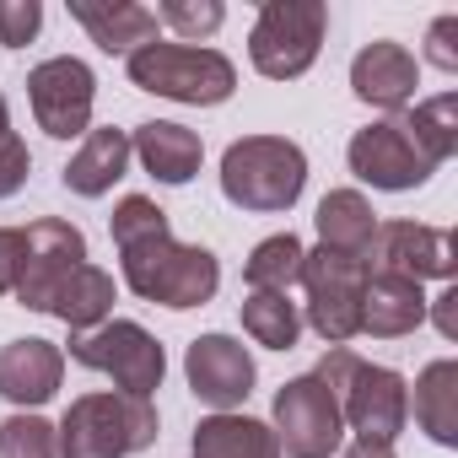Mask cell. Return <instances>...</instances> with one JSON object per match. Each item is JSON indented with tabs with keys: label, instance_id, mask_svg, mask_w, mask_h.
Listing matches in <instances>:
<instances>
[{
	"label": "cell",
	"instance_id": "obj_28",
	"mask_svg": "<svg viewBox=\"0 0 458 458\" xmlns=\"http://www.w3.org/2000/svg\"><path fill=\"white\" fill-rule=\"evenodd\" d=\"M0 458H60V431L38 410H17L0 420Z\"/></svg>",
	"mask_w": 458,
	"mask_h": 458
},
{
	"label": "cell",
	"instance_id": "obj_13",
	"mask_svg": "<svg viewBox=\"0 0 458 458\" xmlns=\"http://www.w3.org/2000/svg\"><path fill=\"white\" fill-rule=\"evenodd\" d=\"M372 276H404V281H453L458 270V243L447 226L426 221H377L372 249H367Z\"/></svg>",
	"mask_w": 458,
	"mask_h": 458
},
{
	"label": "cell",
	"instance_id": "obj_19",
	"mask_svg": "<svg viewBox=\"0 0 458 458\" xmlns=\"http://www.w3.org/2000/svg\"><path fill=\"white\" fill-rule=\"evenodd\" d=\"M130 130H87L81 135V146L71 151V162H65V189L76 194V199H103V194H114V183L130 173Z\"/></svg>",
	"mask_w": 458,
	"mask_h": 458
},
{
	"label": "cell",
	"instance_id": "obj_37",
	"mask_svg": "<svg viewBox=\"0 0 458 458\" xmlns=\"http://www.w3.org/2000/svg\"><path fill=\"white\" fill-rule=\"evenodd\" d=\"M0 130H12V103H6V92H0Z\"/></svg>",
	"mask_w": 458,
	"mask_h": 458
},
{
	"label": "cell",
	"instance_id": "obj_6",
	"mask_svg": "<svg viewBox=\"0 0 458 458\" xmlns=\"http://www.w3.org/2000/svg\"><path fill=\"white\" fill-rule=\"evenodd\" d=\"M76 367L87 372H103L114 383V394H130V399H157L162 377H167V351L162 340L135 324V318H108L87 335H71V345H60Z\"/></svg>",
	"mask_w": 458,
	"mask_h": 458
},
{
	"label": "cell",
	"instance_id": "obj_1",
	"mask_svg": "<svg viewBox=\"0 0 458 458\" xmlns=\"http://www.w3.org/2000/svg\"><path fill=\"white\" fill-rule=\"evenodd\" d=\"M313 377L340 399L345 431H356V442H399L410 426V383L404 372L383 367V361H361L351 345H329L313 367Z\"/></svg>",
	"mask_w": 458,
	"mask_h": 458
},
{
	"label": "cell",
	"instance_id": "obj_33",
	"mask_svg": "<svg viewBox=\"0 0 458 458\" xmlns=\"http://www.w3.org/2000/svg\"><path fill=\"white\" fill-rule=\"evenodd\" d=\"M426 65L437 71H458V17H437L431 33H426Z\"/></svg>",
	"mask_w": 458,
	"mask_h": 458
},
{
	"label": "cell",
	"instance_id": "obj_2",
	"mask_svg": "<svg viewBox=\"0 0 458 458\" xmlns=\"http://www.w3.org/2000/svg\"><path fill=\"white\" fill-rule=\"evenodd\" d=\"M119 276L140 302H157L167 313L205 308L221 292V265L199 243H178L173 233H151L140 243L119 249Z\"/></svg>",
	"mask_w": 458,
	"mask_h": 458
},
{
	"label": "cell",
	"instance_id": "obj_30",
	"mask_svg": "<svg viewBox=\"0 0 458 458\" xmlns=\"http://www.w3.org/2000/svg\"><path fill=\"white\" fill-rule=\"evenodd\" d=\"M221 22H226V6H221V0H162V6H157V28H173L178 44H199V38H210Z\"/></svg>",
	"mask_w": 458,
	"mask_h": 458
},
{
	"label": "cell",
	"instance_id": "obj_27",
	"mask_svg": "<svg viewBox=\"0 0 458 458\" xmlns=\"http://www.w3.org/2000/svg\"><path fill=\"white\" fill-rule=\"evenodd\" d=\"M399 119H404V130L415 135V146H420L437 167L458 151V92H437V98H426V103H410Z\"/></svg>",
	"mask_w": 458,
	"mask_h": 458
},
{
	"label": "cell",
	"instance_id": "obj_11",
	"mask_svg": "<svg viewBox=\"0 0 458 458\" xmlns=\"http://www.w3.org/2000/svg\"><path fill=\"white\" fill-rule=\"evenodd\" d=\"M345 162H351V173H356L361 183H372V189H383V194H410V189H420V183L437 173V162L415 146V135L404 130L399 114L361 124V130L351 135V146H345Z\"/></svg>",
	"mask_w": 458,
	"mask_h": 458
},
{
	"label": "cell",
	"instance_id": "obj_24",
	"mask_svg": "<svg viewBox=\"0 0 458 458\" xmlns=\"http://www.w3.org/2000/svg\"><path fill=\"white\" fill-rule=\"evenodd\" d=\"M114 302H119V286H114V276L103 270V265H76L71 270V281L60 286V297H55V318L71 329V335H87V329H98V324H108L114 318Z\"/></svg>",
	"mask_w": 458,
	"mask_h": 458
},
{
	"label": "cell",
	"instance_id": "obj_16",
	"mask_svg": "<svg viewBox=\"0 0 458 458\" xmlns=\"http://www.w3.org/2000/svg\"><path fill=\"white\" fill-rule=\"evenodd\" d=\"M65 383V351L55 340H6L0 345V399L17 410H38L60 394Z\"/></svg>",
	"mask_w": 458,
	"mask_h": 458
},
{
	"label": "cell",
	"instance_id": "obj_7",
	"mask_svg": "<svg viewBox=\"0 0 458 458\" xmlns=\"http://www.w3.org/2000/svg\"><path fill=\"white\" fill-rule=\"evenodd\" d=\"M324 38H329L324 0H265L249 28V60L265 81H297L318 65Z\"/></svg>",
	"mask_w": 458,
	"mask_h": 458
},
{
	"label": "cell",
	"instance_id": "obj_29",
	"mask_svg": "<svg viewBox=\"0 0 458 458\" xmlns=\"http://www.w3.org/2000/svg\"><path fill=\"white\" fill-rule=\"evenodd\" d=\"M108 233H114V249H124V243H140L151 233H173V221L151 194H124L108 216Z\"/></svg>",
	"mask_w": 458,
	"mask_h": 458
},
{
	"label": "cell",
	"instance_id": "obj_9",
	"mask_svg": "<svg viewBox=\"0 0 458 458\" xmlns=\"http://www.w3.org/2000/svg\"><path fill=\"white\" fill-rule=\"evenodd\" d=\"M270 431L281 442V458H335L345 447V415H340V399L313 377H292L276 388V404H270Z\"/></svg>",
	"mask_w": 458,
	"mask_h": 458
},
{
	"label": "cell",
	"instance_id": "obj_4",
	"mask_svg": "<svg viewBox=\"0 0 458 458\" xmlns=\"http://www.w3.org/2000/svg\"><path fill=\"white\" fill-rule=\"evenodd\" d=\"M124 71H130V87L183 103V108H221L238 92V65L221 49L178 44V38H151L146 49H135L124 60Z\"/></svg>",
	"mask_w": 458,
	"mask_h": 458
},
{
	"label": "cell",
	"instance_id": "obj_12",
	"mask_svg": "<svg viewBox=\"0 0 458 458\" xmlns=\"http://www.w3.org/2000/svg\"><path fill=\"white\" fill-rule=\"evenodd\" d=\"M22 243H28V259H22V281H17V302L28 313H49L60 286L71 281L76 265H87V233L76 221H60V216H38L22 226Z\"/></svg>",
	"mask_w": 458,
	"mask_h": 458
},
{
	"label": "cell",
	"instance_id": "obj_21",
	"mask_svg": "<svg viewBox=\"0 0 458 458\" xmlns=\"http://www.w3.org/2000/svg\"><path fill=\"white\" fill-rule=\"evenodd\" d=\"M189 447H194V458H281V442H276L270 420L243 415V410L199 415Z\"/></svg>",
	"mask_w": 458,
	"mask_h": 458
},
{
	"label": "cell",
	"instance_id": "obj_5",
	"mask_svg": "<svg viewBox=\"0 0 458 458\" xmlns=\"http://www.w3.org/2000/svg\"><path fill=\"white\" fill-rule=\"evenodd\" d=\"M55 431H60V458H135L157 442L162 415L151 399L98 388L71 399Z\"/></svg>",
	"mask_w": 458,
	"mask_h": 458
},
{
	"label": "cell",
	"instance_id": "obj_15",
	"mask_svg": "<svg viewBox=\"0 0 458 458\" xmlns=\"http://www.w3.org/2000/svg\"><path fill=\"white\" fill-rule=\"evenodd\" d=\"M415 87H420V60L404 44L372 38V44L356 49V60H351V92H356V103H367V108H377L388 119V114H404L415 103Z\"/></svg>",
	"mask_w": 458,
	"mask_h": 458
},
{
	"label": "cell",
	"instance_id": "obj_10",
	"mask_svg": "<svg viewBox=\"0 0 458 458\" xmlns=\"http://www.w3.org/2000/svg\"><path fill=\"white\" fill-rule=\"evenodd\" d=\"M28 108L49 140H81L98 108V76L76 55H55L28 71Z\"/></svg>",
	"mask_w": 458,
	"mask_h": 458
},
{
	"label": "cell",
	"instance_id": "obj_32",
	"mask_svg": "<svg viewBox=\"0 0 458 458\" xmlns=\"http://www.w3.org/2000/svg\"><path fill=\"white\" fill-rule=\"evenodd\" d=\"M28 173H33V151H28V140H22L17 130H0V199L22 194Z\"/></svg>",
	"mask_w": 458,
	"mask_h": 458
},
{
	"label": "cell",
	"instance_id": "obj_36",
	"mask_svg": "<svg viewBox=\"0 0 458 458\" xmlns=\"http://www.w3.org/2000/svg\"><path fill=\"white\" fill-rule=\"evenodd\" d=\"M340 458H399V453H394L388 442H351Z\"/></svg>",
	"mask_w": 458,
	"mask_h": 458
},
{
	"label": "cell",
	"instance_id": "obj_14",
	"mask_svg": "<svg viewBox=\"0 0 458 458\" xmlns=\"http://www.w3.org/2000/svg\"><path fill=\"white\" fill-rule=\"evenodd\" d=\"M183 377H189V394H194L199 404H210V415H216V410H243V399H249L254 383H259V367H254V351H249L238 335L210 329V335L189 340V351H183Z\"/></svg>",
	"mask_w": 458,
	"mask_h": 458
},
{
	"label": "cell",
	"instance_id": "obj_20",
	"mask_svg": "<svg viewBox=\"0 0 458 458\" xmlns=\"http://www.w3.org/2000/svg\"><path fill=\"white\" fill-rule=\"evenodd\" d=\"M426 286L404 276H367L361 292V335L372 340H404L426 324Z\"/></svg>",
	"mask_w": 458,
	"mask_h": 458
},
{
	"label": "cell",
	"instance_id": "obj_8",
	"mask_svg": "<svg viewBox=\"0 0 458 458\" xmlns=\"http://www.w3.org/2000/svg\"><path fill=\"white\" fill-rule=\"evenodd\" d=\"M367 259L351 254H329V249H308L302 259V324L324 340V345H351L361 335V292H367Z\"/></svg>",
	"mask_w": 458,
	"mask_h": 458
},
{
	"label": "cell",
	"instance_id": "obj_35",
	"mask_svg": "<svg viewBox=\"0 0 458 458\" xmlns=\"http://www.w3.org/2000/svg\"><path fill=\"white\" fill-rule=\"evenodd\" d=\"M453 308H458V286H447L437 302H426V318H437L442 340H458V318H453Z\"/></svg>",
	"mask_w": 458,
	"mask_h": 458
},
{
	"label": "cell",
	"instance_id": "obj_26",
	"mask_svg": "<svg viewBox=\"0 0 458 458\" xmlns=\"http://www.w3.org/2000/svg\"><path fill=\"white\" fill-rule=\"evenodd\" d=\"M243 335L265 351H297L302 340V308L281 292H249L243 297Z\"/></svg>",
	"mask_w": 458,
	"mask_h": 458
},
{
	"label": "cell",
	"instance_id": "obj_34",
	"mask_svg": "<svg viewBox=\"0 0 458 458\" xmlns=\"http://www.w3.org/2000/svg\"><path fill=\"white\" fill-rule=\"evenodd\" d=\"M22 259H28L22 226H0V297H17V281H22Z\"/></svg>",
	"mask_w": 458,
	"mask_h": 458
},
{
	"label": "cell",
	"instance_id": "obj_17",
	"mask_svg": "<svg viewBox=\"0 0 458 458\" xmlns=\"http://www.w3.org/2000/svg\"><path fill=\"white\" fill-rule=\"evenodd\" d=\"M130 157H135L157 183L183 189V183L199 173V162H205V140H199L189 124H178V119H146V124H135V135H130Z\"/></svg>",
	"mask_w": 458,
	"mask_h": 458
},
{
	"label": "cell",
	"instance_id": "obj_31",
	"mask_svg": "<svg viewBox=\"0 0 458 458\" xmlns=\"http://www.w3.org/2000/svg\"><path fill=\"white\" fill-rule=\"evenodd\" d=\"M44 28V6L38 0H0V44L6 49H28Z\"/></svg>",
	"mask_w": 458,
	"mask_h": 458
},
{
	"label": "cell",
	"instance_id": "obj_25",
	"mask_svg": "<svg viewBox=\"0 0 458 458\" xmlns=\"http://www.w3.org/2000/svg\"><path fill=\"white\" fill-rule=\"evenodd\" d=\"M302 259H308V243L297 233H270L243 259V281H249V292H281V297H292V286L302 281Z\"/></svg>",
	"mask_w": 458,
	"mask_h": 458
},
{
	"label": "cell",
	"instance_id": "obj_23",
	"mask_svg": "<svg viewBox=\"0 0 458 458\" xmlns=\"http://www.w3.org/2000/svg\"><path fill=\"white\" fill-rule=\"evenodd\" d=\"M410 410H415V426L437 447H458V361L453 356H437L420 367Z\"/></svg>",
	"mask_w": 458,
	"mask_h": 458
},
{
	"label": "cell",
	"instance_id": "obj_22",
	"mask_svg": "<svg viewBox=\"0 0 458 458\" xmlns=\"http://www.w3.org/2000/svg\"><path fill=\"white\" fill-rule=\"evenodd\" d=\"M313 226H318V249L367 259L372 233H377V210H372V199L361 189H329L318 199V210H313Z\"/></svg>",
	"mask_w": 458,
	"mask_h": 458
},
{
	"label": "cell",
	"instance_id": "obj_18",
	"mask_svg": "<svg viewBox=\"0 0 458 458\" xmlns=\"http://www.w3.org/2000/svg\"><path fill=\"white\" fill-rule=\"evenodd\" d=\"M71 17L87 28V38L103 55H135L157 38V12L140 0H71Z\"/></svg>",
	"mask_w": 458,
	"mask_h": 458
},
{
	"label": "cell",
	"instance_id": "obj_3",
	"mask_svg": "<svg viewBox=\"0 0 458 458\" xmlns=\"http://www.w3.org/2000/svg\"><path fill=\"white\" fill-rule=\"evenodd\" d=\"M308 189V151L286 135H243L221 151V194L238 210L281 216Z\"/></svg>",
	"mask_w": 458,
	"mask_h": 458
}]
</instances>
